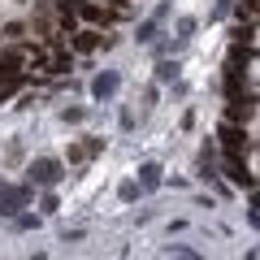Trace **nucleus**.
<instances>
[{"instance_id": "3", "label": "nucleus", "mask_w": 260, "mask_h": 260, "mask_svg": "<svg viewBox=\"0 0 260 260\" xmlns=\"http://www.w3.org/2000/svg\"><path fill=\"white\" fill-rule=\"evenodd\" d=\"M221 152L225 156H243V152H247V130H243L239 121H225L221 126Z\"/></svg>"}, {"instance_id": "1", "label": "nucleus", "mask_w": 260, "mask_h": 260, "mask_svg": "<svg viewBox=\"0 0 260 260\" xmlns=\"http://www.w3.org/2000/svg\"><path fill=\"white\" fill-rule=\"evenodd\" d=\"M30 182H39V186H56L65 178V169H61V160H52V156H39V160H30Z\"/></svg>"}, {"instance_id": "4", "label": "nucleus", "mask_w": 260, "mask_h": 260, "mask_svg": "<svg viewBox=\"0 0 260 260\" xmlns=\"http://www.w3.org/2000/svg\"><path fill=\"white\" fill-rule=\"evenodd\" d=\"M30 204V186H5L0 182V213H18V208H26Z\"/></svg>"}, {"instance_id": "5", "label": "nucleus", "mask_w": 260, "mask_h": 260, "mask_svg": "<svg viewBox=\"0 0 260 260\" xmlns=\"http://www.w3.org/2000/svg\"><path fill=\"white\" fill-rule=\"evenodd\" d=\"M251 117H256V95H230V109H225V121H251Z\"/></svg>"}, {"instance_id": "10", "label": "nucleus", "mask_w": 260, "mask_h": 260, "mask_svg": "<svg viewBox=\"0 0 260 260\" xmlns=\"http://www.w3.org/2000/svg\"><path fill=\"white\" fill-rule=\"evenodd\" d=\"M139 186H143V191H156V186H160V165H143L139 169Z\"/></svg>"}, {"instance_id": "7", "label": "nucleus", "mask_w": 260, "mask_h": 260, "mask_svg": "<svg viewBox=\"0 0 260 260\" xmlns=\"http://www.w3.org/2000/svg\"><path fill=\"white\" fill-rule=\"evenodd\" d=\"M225 174H230V182H234V186H247V191L256 186V178L247 174V165H243L239 156H225Z\"/></svg>"}, {"instance_id": "12", "label": "nucleus", "mask_w": 260, "mask_h": 260, "mask_svg": "<svg viewBox=\"0 0 260 260\" xmlns=\"http://www.w3.org/2000/svg\"><path fill=\"white\" fill-rule=\"evenodd\" d=\"M174 70H178L174 61H160V70H156V74H160V83H169V78H174Z\"/></svg>"}, {"instance_id": "13", "label": "nucleus", "mask_w": 260, "mask_h": 260, "mask_svg": "<svg viewBox=\"0 0 260 260\" xmlns=\"http://www.w3.org/2000/svg\"><path fill=\"white\" fill-rule=\"evenodd\" d=\"M30 225H39V217H30V213H22V217H18V230H30Z\"/></svg>"}, {"instance_id": "8", "label": "nucleus", "mask_w": 260, "mask_h": 260, "mask_svg": "<svg viewBox=\"0 0 260 260\" xmlns=\"http://www.w3.org/2000/svg\"><path fill=\"white\" fill-rule=\"evenodd\" d=\"M70 44H74V52H91V48H100V30H78V35H70Z\"/></svg>"}, {"instance_id": "11", "label": "nucleus", "mask_w": 260, "mask_h": 260, "mask_svg": "<svg viewBox=\"0 0 260 260\" xmlns=\"http://www.w3.org/2000/svg\"><path fill=\"white\" fill-rule=\"evenodd\" d=\"M121 200H126V204H135V200H139V182H121Z\"/></svg>"}, {"instance_id": "2", "label": "nucleus", "mask_w": 260, "mask_h": 260, "mask_svg": "<svg viewBox=\"0 0 260 260\" xmlns=\"http://www.w3.org/2000/svg\"><path fill=\"white\" fill-rule=\"evenodd\" d=\"M74 13H78V18H87L91 26H109V22L117 18V9L100 5V0H74Z\"/></svg>"}, {"instance_id": "9", "label": "nucleus", "mask_w": 260, "mask_h": 260, "mask_svg": "<svg viewBox=\"0 0 260 260\" xmlns=\"http://www.w3.org/2000/svg\"><path fill=\"white\" fill-rule=\"evenodd\" d=\"M113 91H117V74H100V78L91 83V95H95V100H109Z\"/></svg>"}, {"instance_id": "6", "label": "nucleus", "mask_w": 260, "mask_h": 260, "mask_svg": "<svg viewBox=\"0 0 260 260\" xmlns=\"http://www.w3.org/2000/svg\"><path fill=\"white\" fill-rule=\"evenodd\" d=\"M30 48H5L0 52V78H18L22 74V65H26Z\"/></svg>"}]
</instances>
